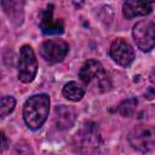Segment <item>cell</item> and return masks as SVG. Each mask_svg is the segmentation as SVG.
<instances>
[{"mask_svg":"<svg viewBox=\"0 0 155 155\" xmlns=\"http://www.w3.org/2000/svg\"><path fill=\"white\" fill-rule=\"evenodd\" d=\"M79 78L85 86L98 93L107 92L111 87L110 78L104 67L94 59H88L82 64L79 71Z\"/></svg>","mask_w":155,"mask_h":155,"instance_id":"6da1fadb","label":"cell"},{"mask_svg":"<svg viewBox=\"0 0 155 155\" xmlns=\"http://www.w3.org/2000/svg\"><path fill=\"white\" fill-rule=\"evenodd\" d=\"M50 111V97L45 93L29 97L23 107V119L31 130L40 128L46 121Z\"/></svg>","mask_w":155,"mask_h":155,"instance_id":"7a4b0ae2","label":"cell"},{"mask_svg":"<svg viewBox=\"0 0 155 155\" xmlns=\"http://www.w3.org/2000/svg\"><path fill=\"white\" fill-rule=\"evenodd\" d=\"M101 144H102L101 132L97 125L93 122L84 124L82 127L75 133L73 139V145L75 148V151L82 155L96 153L101 147Z\"/></svg>","mask_w":155,"mask_h":155,"instance_id":"3957f363","label":"cell"},{"mask_svg":"<svg viewBox=\"0 0 155 155\" xmlns=\"http://www.w3.org/2000/svg\"><path fill=\"white\" fill-rule=\"evenodd\" d=\"M17 71H18V79L24 84L31 82L36 76L38 62L33 48L28 45L22 46L19 50Z\"/></svg>","mask_w":155,"mask_h":155,"instance_id":"277c9868","label":"cell"},{"mask_svg":"<svg viewBox=\"0 0 155 155\" xmlns=\"http://www.w3.org/2000/svg\"><path fill=\"white\" fill-rule=\"evenodd\" d=\"M128 143L139 151H150L155 147V127L151 125H138L128 133Z\"/></svg>","mask_w":155,"mask_h":155,"instance_id":"5b68a950","label":"cell"},{"mask_svg":"<svg viewBox=\"0 0 155 155\" xmlns=\"http://www.w3.org/2000/svg\"><path fill=\"white\" fill-rule=\"evenodd\" d=\"M133 40L139 50L149 52L155 47V24L150 21H139L132 29Z\"/></svg>","mask_w":155,"mask_h":155,"instance_id":"8992f818","label":"cell"},{"mask_svg":"<svg viewBox=\"0 0 155 155\" xmlns=\"http://www.w3.org/2000/svg\"><path fill=\"white\" fill-rule=\"evenodd\" d=\"M69 45L61 39L46 40L40 46V56L48 63L62 62L68 54Z\"/></svg>","mask_w":155,"mask_h":155,"instance_id":"52a82bcc","label":"cell"},{"mask_svg":"<svg viewBox=\"0 0 155 155\" xmlns=\"http://www.w3.org/2000/svg\"><path fill=\"white\" fill-rule=\"evenodd\" d=\"M109 54L113 61L121 67H128L134 59V51L132 46L122 39H116L115 41H113Z\"/></svg>","mask_w":155,"mask_h":155,"instance_id":"ba28073f","label":"cell"},{"mask_svg":"<svg viewBox=\"0 0 155 155\" xmlns=\"http://www.w3.org/2000/svg\"><path fill=\"white\" fill-rule=\"evenodd\" d=\"M53 6L48 5L40 12V29L45 35H59L64 30V23L62 19L53 18Z\"/></svg>","mask_w":155,"mask_h":155,"instance_id":"9c48e42d","label":"cell"},{"mask_svg":"<svg viewBox=\"0 0 155 155\" xmlns=\"http://www.w3.org/2000/svg\"><path fill=\"white\" fill-rule=\"evenodd\" d=\"M54 124L58 130H68L70 128L76 119V111L74 108L69 105H57L54 109Z\"/></svg>","mask_w":155,"mask_h":155,"instance_id":"30bf717a","label":"cell"},{"mask_svg":"<svg viewBox=\"0 0 155 155\" xmlns=\"http://www.w3.org/2000/svg\"><path fill=\"white\" fill-rule=\"evenodd\" d=\"M151 2L145 1H125L122 5V12L124 16L127 19L139 17V16H147L151 12Z\"/></svg>","mask_w":155,"mask_h":155,"instance_id":"8fae6325","label":"cell"},{"mask_svg":"<svg viewBox=\"0 0 155 155\" xmlns=\"http://www.w3.org/2000/svg\"><path fill=\"white\" fill-rule=\"evenodd\" d=\"M62 93L67 99L73 101V102H78L84 97L85 90L80 84H78L75 81H70V82L64 85V87L62 90Z\"/></svg>","mask_w":155,"mask_h":155,"instance_id":"7c38bea8","label":"cell"},{"mask_svg":"<svg viewBox=\"0 0 155 155\" xmlns=\"http://www.w3.org/2000/svg\"><path fill=\"white\" fill-rule=\"evenodd\" d=\"M1 5H2L5 12L8 15V17L11 18L12 22L17 21V24L22 23V18H23L22 7L18 6L17 8H15L17 6V1H2ZM19 5H22V4H19Z\"/></svg>","mask_w":155,"mask_h":155,"instance_id":"4fadbf2b","label":"cell"},{"mask_svg":"<svg viewBox=\"0 0 155 155\" xmlns=\"http://www.w3.org/2000/svg\"><path fill=\"white\" fill-rule=\"evenodd\" d=\"M137 104H138V101L137 98H127L125 101H122L120 104H119V113L122 115V116H132L133 113L136 111V108H137Z\"/></svg>","mask_w":155,"mask_h":155,"instance_id":"5bb4252c","label":"cell"},{"mask_svg":"<svg viewBox=\"0 0 155 155\" xmlns=\"http://www.w3.org/2000/svg\"><path fill=\"white\" fill-rule=\"evenodd\" d=\"M15 105H16V99L12 96H4L0 103V116L6 117L8 114L12 113Z\"/></svg>","mask_w":155,"mask_h":155,"instance_id":"9a60e30c","label":"cell"},{"mask_svg":"<svg viewBox=\"0 0 155 155\" xmlns=\"http://www.w3.org/2000/svg\"><path fill=\"white\" fill-rule=\"evenodd\" d=\"M13 155H33V151L31 148L25 142H21L15 147Z\"/></svg>","mask_w":155,"mask_h":155,"instance_id":"2e32d148","label":"cell"},{"mask_svg":"<svg viewBox=\"0 0 155 155\" xmlns=\"http://www.w3.org/2000/svg\"><path fill=\"white\" fill-rule=\"evenodd\" d=\"M6 148H7V138H6L5 133L1 132V151L6 150Z\"/></svg>","mask_w":155,"mask_h":155,"instance_id":"e0dca14e","label":"cell"}]
</instances>
